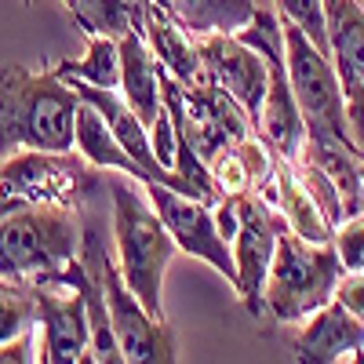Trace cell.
<instances>
[{
  "label": "cell",
  "instance_id": "obj_22",
  "mask_svg": "<svg viewBox=\"0 0 364 364\" xmlns=\"http://www.w3.org/2000/svg\"><path fill=\"white\" fill-rule=\"evenodd\" d=\"M37 288L15 284V281H0V346L8 339L22 336V331L37 328Z\"/></svg>",
  "mask_w": 364,
  "mask_h": 364
},
{
  "label": "cell",
  "instance_id": "obj_26",
  "mask_svg": "<svg viewBox=\"0 0 364 364\" xmlns=\"http://www.w3.org/2000/svg\"><path fill=\"white\" fill-rule=\"evenodd\" d=\"M149 142H154V154H157V161L171 171L175 168V120H171V109H168V102L161 106V113H157V120L149 124Z\"/></svg>",
  "mask_w": 364,
  "mask_h": 364
},
{
  "label": "cell",
  "instance_id": "obj_23",
  "mask_svg": "<svg viewBox=\"0 0 364 364\" xmlns=\"http://www.w3.org/2000/svg\"><path fill=\"white\" fill-rule=\"evenodd\" d=\"M295 164V171H299V178H302V186L310 190V197L317 200V208L328 215V223L331 226H339L343 219H346V204H343V190L336 186V178H331L306 149H299V157L291 161Z\"/></svg>",
  "mask_w": 364,
  "mask_h": 364
},
{
  "label": "cell",
  "instance_id": "obj_34",
  "mask_svg": "<svg viewBox=\"0 0 364 364\" xmlns=\"http://www.w3.org/2000/svg\"><path fill=\"white\" fill-rule=\"evenodd\" d=\"M360 4H364V0H360Z\"/></svg>",
  "mask_w": 364,
  "mask_h": 364
},
{
  "label": "cell",
  "instance_id": "obj_2",
  "mask_svg": "<svg viewBox=\"0 0 364 364\" xmlns=\"http://www.w3.org/2000/svg\"><path fill=\"white\" fill-rule=\"evenodd\" d=\"M132 175L117 171L109 175V200H113V248H117V266L124 273L128 288L139 295V302L154 314L157 321L164 317V269L171 255L178 252L175 237L161 223L154 200L146 186H132Z\"/></svg>",
  "mask_w": 364,
  "mask_h": 364
},
{
  "label": "cell",
  "instance_id": "obj_6",
  "mask_svg": "<svg viewBox=\"0 0 364 364\" xmlns=\"http://www.w3.org/2000/svg\"><path fill=\"white\" fill-rule=\"evenodd\" d=\"M106 182V171L91 164L80 149H18L0 161V193L22 204H66L80 200Z\"/></svg>",
  "mask_w": 364,
  "mask_h": 364
},
{
  "label": "cell",
  "instance_id": "obj_7",
  "mask_svg": "<svg viewBox=\"0 0 364 364\" xmlns=\"http://www.w3.org/2000/svg\"><path fill=\"white\" fill-rule=\"evenodd\" d=\"M284 230H288V223L273 200H266L255 190L240 193V223H237V233L230 240L233 266H237L233 288L252 317H259L266 310L262 288H266V273H269L273 252H277V240Z\"/></svg>",
  "mask_w": 364,
  "mask_h": 364
},
{
  "label": "cell",
  "instance_id": "obj_12",
  "mask_svg": "<svg viewBox=\"0 0 364 364\" xmlns=\"http://www.w3.org/2000/svg\"><path fill=\"white\" fill-rule=\"evenodd\" d=\"M360 346H364V321L350 314L339 299H331L328 306L302 321L291 353L299 364H336V360H353Z\"/></svg>",
  "mask_w": 364,
  "mask_h": 364
},
{
  "label": "cell",
  "instance_id": "obj_16",
  "mask_svg": "<svg viewBox=\"0 0 364 364\" xmlns=\"http://www.w3.org/2000/svg\"><path fill=\"white\" fill-rule=\"evenodd\" d=\"M262 197L281 208V215H284V223H288L291 233L314 240V245H328V240H336V226L328 223V215L317 208V200L310 197V190L302 186V178H299V171H295L291 161H284V157L277 161L273 178H269V186L262 190Z\"/></svg>",
  "mask_w": 364,
  "mask_h": 364
},
{
  "label": "cell",
  "instance_id": "obj_32",
  "mask_svg": "<svg viewBox=\"0 0 364 364\" xmlns=\"http://www.w3.org/2000/svg\"><path fill=\"white\" fill-rule=\"evenodd\" d=\"M324 4H336V0H324Z\"/></svg>",
  "mask_w": 364,
  "mask_h": 364
},
{
  "label": "cell",
  "instance_id": "obj_30",
  "mask_svg": "<svg viewBox=\"0 0 364 364\" xmlns=\"http://www.w3.org/2000/svg\"><path fill=\"white\" fill-rule=\"evenodd\" d=\"M22 208V200H15V197H8V193H0V223H4L11 211H18Z\"/></svg>",
  "mask_w": 364,
  "mask_h": 364
},
{
  "label": "cell",
  "instance_id": "obj_14",
  "mask_svg": "<svg viewBox=\"0 0 364 364\" xmlns=\"http://www.w3.org/2000/svg\"><path fill=\"white\" fill-rule=\"evenodd\" d=\"M142 37L149 44V51L157 55L161 70H168L182 87H197L208 80L204 63H200V51H197V37L190 29H182L157 0H149L146 18H142Z\"/></svg>",
  "mask_w": 364,
  "mask_h": 364
},
{
  "label": "cell",
  "instance_id": "obj_10",
  "mask_svg": "<svg viewBox=\"0 0 364 364\" xmlns=\"http://www.w3.org/2000/svg\"><path fill=\"white\" fill-rule=\"evenodd\" d=\"M197 51H200L208 80L215 87H223L230 99H237L248 109V117L255 120L262 102H266V91H269V63L266 58L252 44L240 41L237 33L197 37Z\"/></svg>",
  "mask_w": 364,
  "mask_h": 364
},
{
  "label": "cell",
  "instance_id": "obj_31",
  "mask_svg": "<svg viewBox=\"0 0 364 364\" xmlns=\"http://www.w3.org/2000/svg\"><path fill=\"white\" fill-rule=\"evenodd\" d=\"M360 182H364V154H360Z\"/></svg>",
  "mask_w": 364,
  "mask_h": 364
},
{
  "label": "cell",
  "instance_id": "obj_21",
  "mask_svg": "<svg viewBox=\"0 0 364 364\" xmlns=\"http://www.w3.org/2000/svg\"><path fill=\"white\" fill-rule=\"evenodd\" d=\"M63 80H84L95 87H117L120 91V41L117 37H87L84 58H63L55 66Z\"/></svg>",
  "mask_w": 364,
  "mask_h": 364
},
{
  "label": "cell",
  "instance_id": "obj_5",
  "mask_svg": "<svg viewBox=\"0 0 364 364\" xmlns=\"http://www.w3.org/2000/svg\"><path fill=\"white\" fill-rule=\"evenodd\" d=\"M284 63H288V80L299 99V109L306 117V135L353 146L346 128V95H343L339 70L331 63V55H324L291 18H284Z\"/></svg>",
  "mask_w": 364,
  "mask_h": 364
},
{
  "label": "cell",
  "instance_id": "obj_25",
  "mask_svg": "<svg viewBox=\"0 0 364 364\" xmlns=\"http://www.w3.org/2000/svg\"><path fill=\"white\" fill-rule=\"evenodd\" d=\"M273 8H277L284 18H291L324 55H331V41H328V4H324V0H273Z\"/></svg>",
  "mask_w": 364,
  "mask_h": 364
},
{
  "label": "cell",
  "instance_id": "obj_15",
  "mask_svg": "<svg viewBox=\"0 0 364 364\" xmlns=\"http://www.w3.org/2000/svg\"><path fill=\"white\" fill-rule=\"evenodd\" d=\"M120 95L128 99V106L142 117V124L149 128L157 120L164 106V87H161V63L149 51L142 29L120 37Z\"/></svg>",
  "mask_w": 364,
  "mask_h": 364
},
{
  "label": "cell",
  "instance_id": "obj_19",
  "mask_svg": "<svg viewBox=\"0 0 364 364\" xmlns=\"http://www.w3.org/2000/svg\"><path fill=\"white\" fill-rule=\"evenodd\" d=\"M77 149L102 171H124L135 182H146L142 164L120 146V139L109 132L102 113L95 106H87V102H80V109H77Z\"/></svg>",
  "mask_w": 364,
  "mask_h": 364
},
{
  "label": "cell",
  "instance_id": "obj_4",
  "mask_svg": "<svg viewBox=\"0 0 364 364\" xmlns=\"http://www.w3.org/2000/svg\"><path fill=\"white\" fill-rule=\"evenodd\" d=\"M343 273L346 269H343L336 240L314 245V240L284 230L266 273V288H262L266 310L281 324H302L310 314H317L321 306H328L336 299Z\"/></svg>",
  "mask_w": 364,
  "mask_h": 364
},
{
  "label": "cell",
  "instance_id": "obj_3",
  "mask_svg": "<svg viewBox=\"0 0 364 364\" xmlns=\"http://www.w3.org/2000/svg\"><path fill=\"white\" fill-rule=\"evenodd\" d=\"M80 255V211L66 204H22L0 223V281L55 284Z\"/></svg>",
  "mask_w": 364,
  "mask_h": 364
},
{
  "label": "cell",
  "instance_id": "obj_1",
  "mask_svg": "<svg viewBox=\"0 0 364 364\" xmlns=\"http://www.w3.org/2000/svg\"><path fill=\"white\" fill-rule=\"evenodd\" d=\"M80 95L55 70H0V161L18 149H77Z\"/></svg>",
  "mask_w": 364,
  "mask_h": 364
},
{
  "label": "cell",
  "instance_id": "obj_8",
  "mask_svg": "<svg viewBox=\"0 0 364 364\" xmlns=\"http://www.w3.org/2000/svg\"><path fill=\"white\" fill-rule=\"evenodd\" d=\"M149 200H154L161 223L168 226V233L175 237L178 252H186L193 259H204L211 269H219L223 277L233 284L237 281V266H233V248L230 240L219 233L215 215H211V204L190 197V193H178L164 182H142Z\"/></svg>",
  "mask_w": 364,
  "mask_h": 364
},
{
  "label": "cell",
  "instance_id": "obj_29",
  "mask_svg": "<svg viewBox=\"0 0 364 364\" xmlns=\"http://www.w3.org/2000/svg\"><path fill=\"white\" fill-rule=\"evenodd\" d=\"M336 299L350 314H357L364 321V273L360 269H346L339 277V288H336Z\"/></svg>",
  "mask_w": 364,
  "mask_h": 364
},
{
  "label": "cell",
  "instance_id": "obj_28",
  "mask_svg": "<svg viewBox=\"0 0 364 364\" xmlns=\"http://www.w3.org/2000/svg\"><path fill=\"white\" fill-rule=\"evenodd\" d=\"M343 95H346V128H350V139L364 154V84L343 87Z\"/></svg>",
  "mask_w": 364,
  "mask_h": 364
},
{
  "label": "cell",
  "instance_id": "obj_27",
  "mask_svg": "<svg viewBox=\"0 0 364 364\" xmlns=\"http://www.w3.org/2000/svg\"><path fill=\"white\" fill-rule=\"evenodd\" d=\"M29 360H41V336L37 328L22 331V336L8 339L0 346V364H29Z\"/></svg>",
  "mask_w": 364,
  "mask_h": 364
},
{
  "label": "cell",
  "instance_id": "obj_24",
  "mask_svg": "<svg viewBox=\"0 0 364 364\" xmlns=\"http://www.w3.org/2000/svg\"><path fill=\"white\" fill-rule=\"evenodd\" d=\"M237 37L252 44L266 63H284V18L277 8H259L248 26L237 29Z\"/></svg>",
  "mask_w": 364,
  "mask_h": 364
},
{
  "label": "cell",
  "instance_id": "obj_9",
  "mask_svg": "<svg viewBox=\"0 0 364 364\" xmlns=\"http://www.w3.org/2000/svg\"><path fill=\"white\" fill-rule=\"evenodd\" d=\"M37 336L41 360L48 364H73L91 360V317L80 288L70 281H55L37 288Z\"/></svg>",
  "mask_w": 364,
  "mask_h": 364
},
{
  "label": "cell",
  "instance_id": "obj_33",
  "mask_svg": "<svg viewBox=\"0 0 364 364\" xmlns=\"http://www.w3.org/2000/svg\"><path fill=\"white\" fill-rule=\"evenodd\" d=\"M26 4H37V0H26Z\"/></svg>",
  "mask_w": 364,
  "mask_h": 364
},
{
  "label": "cell",
  "instance_id": "obj_11",
  "mask_svg": "<svg viewBox=\"0 0 364 364\" xmlns=\"http://www.w3.org/2000/svg\"><path fill=\"white\" fill-rule=\"evenodd\" d=\"M182 102H186V117L197 135V149H200L204 164L215 154H223V149L245 142L255 132V120L248 117V109L211 80L197 87H182Z\"/></svg>",
  "mask_w": 364,
  "mask_h": 364
},
{
  "label": "cell",
  "instance_id": "obj_13",
  "mask_svg": "<svg viewBox=\"0 0 364 364\" xmlns=\"http://www.w3.org/2000/svg\"><path fill=\"white\" fill-rule=\"evenodd\" d=\"M255 132L284 161H295L302 142H306V117H302L299 99L291 91L288 63H269V91H266V102L255 117Z\"/></svg>",
  "mask_w": 364,
  "mask_h": 364
},
{
  "label": "cell",
  "instance_id": "obj_18",
  "mask_svg": "<svg viewBox=\"0 0 364 364\" xmlns=\"http://www.w3.org/2000/svg\"><path fill=\"white\" fill-rule=\"evenodd\" d=\"M157 4L193 37L208 33H237L259 11L255 0H157Z\"/></svg>",
  "mask_w": 364,
  "mask_h": 364
},
{
  "label": "cell",
  "instance_id": "obj_20",
  "mask_svg": "<svg viewBox=\"0 0 364 364\" xmlns=\"http://www.w3.org/2000/svg\"><path fill=\"white\" fill-rule=\"evenodd\" d=\"M73 22L87 37H124L132 29H142L149 0H63Z\"/></svg>",
  "mask_w": 364,
  "mask_h": 364
},
{
  "label": "cell",
  "instance_id": "obj_17",
  "mask_svg": "<svg viewBox=\"0 0 364 364\" xmlns=\"http://www.w3.org/2000/svg\"><path fill=\"white\" fill-rule=\"evenodd\" d=\"M328 41H331V63L339 70L343 87L364 84V4L360 0L328 4Z\"/></svg>",
  "mask_w": 364,
  "mask_h": 364
}]
</instances>
